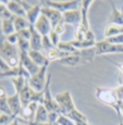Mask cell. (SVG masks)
Returning <instances> with one entry per match:
<instances>
[{"label":"cell","instance_id":"obj_1","mask_svg":"<svg viewBox=\"0 0 123 125\" xmlns=\"http://www.w3.org/2000/svg\"><path fill=\"white\" fill-rule=\"evenodd\" d=\"M0 57L10 68H16L20 64V52L18 46L9 44L6 39L0 44Z\"/></svg>","mask_w":123,"mask_h":125},{"label":"cell","instance_id":"obj_2","mask_svg":"<svg viewBox=\"0 0 123 125\" xmlns=\"http://www.w3.org/2000/svg\"><path fill=\"white\" fill-rule=\"evenodd\" d=\"M96 97L102 103L113 108L119 115L120 100L115 89L107 87H96Z\"/></svg>","mask_w":123,"mask_h":125},{"label":"cell","instance_id":"obj_3","mask_svg":"<svg viewBox=\"0 0 123 125\" xmlns=\"http://www.w3.org/2000/svg\"><path fill=\"white\" fill-rule=\"evenodd\" d=\"M49 65L42 67L40 70L34 75L31 76L28 80V83L31 88L38 93H42L47 83L46 72Z\"/></svg>","mask_w":123,"mask_h":125},{"label":"cell","instance_id":"obj_4","mask_svg":"<svg viewBox=\"0 0 123 125\" xmlns=\"http://www.w3.org/2000/svg\"><path fill=\"white\" fill-rule=\"evenodd\" d=\"M60 108V114L67 115L73 109L76 108L70 91L66 90L58 93L54 97Z\"/></svg>","mask_w":123,"mask_h":125},{"label":"cell","instance_id":"obj_5","mask_svg":"<svg viewBox=\"0 0 123 125\" xmlns=\"http://www.w3.org/2000/svg\"><path fill=\"white\" fill-rule=\"evenodd\" d=\"M51 79H52V74L49 73L47 76V83L46 87L44 90V101L43 105L46 108L48 112L55 111L60 114V108L59 105L57 104V101L54 98H53L52 94L50 90L51 85Z\"/></svg>","mask_w":123,"mask_h":125},{"label":"cell","instance_id":"obj_6","mask_svg":"<svg viewBox=\"0 0 123 125\" xmlns=\"http://www.w3.org/2000/svg\"><path fill=\"white\" fill-rule=\"evenodd\" d=\"M44 4L52 7L62 14L75 10H80L81 1H45L42 2Z\"/></svg>","mask_w":123,"mask_h":125},{"label":"cell","instance_id":"obj_7","mask_svg":"<svg viewBox=\"0 0 123 125\" xmlns=\"http://www.w3.org/2000/svg\"><path fill=\"white\" fill-rule=\"evenodd\" d=\"M94 48L96 55L123 53V45H114L110 44L106 39L96 42L94 46Z\"/></svg>","mask_w":123,"mask_h":125},{"label":"cell","instance_id":"obj_8","mask_svg":"<svg viewBox=\"0 0 123 125\" xmlns=\"http://www.w3.org/2000/svg\"><path fill=\"white\" fill-rule=\"evenodd\" d=\"M41 14L46 16L52 24V29H54L57 24H59L62 21V14L58 10L48 7L43 3H41Z\"/></svg>","mask_w":123,"mask_h":125},{"label":"cell","instance_id":"obj_9","mask_svg":"<svg viewBox=\"0 0 123 125\" xmlns=\"http://www.w3.org/2000/svg\"><path fill=\"white\" fill-rule=\"evenodd\" d=\"M56 62L60 63L63 65L70 66V67H76L86 63L81 55V50H79L77 53L72 54L64 58H62L61 59L57 61Z\"/></svg>","mask_w":123,"mask_h":125},{"label":"cell","instance_id":"obj_10","mask_svg":"<svg viewBox=\"0 0 123 125\" xmlns=\"http://www.w3.org/2000/svg\"><path fill=\"white\" fill-rule=\"evenodd\" d=\"M33 26L41 36H48L53 30L52 26L48 18L41 14Z\"/></svg>","mask_w":123,"mask_h":125},{"label":"cell","instance_id":"obj_11","mask_svg":"<svg viewBox=\"0 0 123 125\" xmlns=\"http://www.w3.org/2000/svg\"><path fill=\"white\" fill-rule=\"evenodd\" d=\"M81 21L82 16L80 10H70L62 14V21L65 24H69L74 26V28L81 24Z\"/></svg>","mask_w":123,"mask_h":125},{"label":"cell","instance_id":"obj_12","mask_svg":"<svg viewBox=\"0 0 123 125\" xmlns=\"http://www.w3.org/2000/svg\"><path fill=\"white\" fill-rule=\"evenodd\" d=\"M38 105V103L33 102L26 106H23L18 116L24 119L25 121L31 124H33L34 122V118H35Z\"/></svg>","mask_w":123,"mask_h":125},{"label":"cell","instance_id":"obj_13","mask_svg":"<svg viewBox=\"0 0 123 125\" xmlns=\"http://www.w3.org/2000/svg\"><path fill=\"white\" fill-rule=\"evenodd\" d=\"M7 105L9 109L14 116H18L20 114L21 109L23 108L19 94L15 93L11 96H8L7 97Z\"/></svg>","mask_w":123,"mask_h":125},{"label":"cell","instance_id":"obj_14","mask_svg":"<svg viewBox=\"0 0 123 125\" xmlns=\"http://www.w3.org/2000/svg\"><path fill=\"white\" fill-rule=\"evenodd\" d=\"M20 65L28 72L31 76L35 74L41 68L31 60L28 53H20Z\"/></svg>","mask_w":123,"mask_h":125},{"label":"cell","instance_id":"obj_15","mask_svg":"<svg viewBox=\"0 0 123 125\" xmlns=\"http://www.w3.org/2000/svg\"><path fill=\"white\" fill-rule=\"evenodd\" d=\"M94 1H81L80 4V12L82 16L81 25L87 30H90V25L88 21V11L91 7V5Z\"/></svg>","mask_w":123,"mask_h":125},{"label":"cell","instance_id":"obj_16","mask_svg":"<svg viewBox=\"0 0 123 125\" xmlns=\"http://www.w3.org/2000/svg\"><path fill=\"white\" fill-rule=\"evenodd\" d=\"M31 39L30 46L31 50H36V51H42V37L38 31L35 29V28L31 26Z\"/></svg>","mask_w":123,"mask_h":125},{"label":"cell","instance_id":"obj_17","mask_svg":"<svg viewBox=\"0 0 123 125\" xmlns=\"http://www.w3.org/2000/svg\"><path fill=\"white\" fill-rule=\"evenodd\" d=\"M28 55L31 58V60L40 68L49 65V64L50 61L47 59L46 55L41 52V51H36V50H31L28 52Z\"/></svg>","mask_w":123,"mask_h":125},{"label":"cell","instance_id":"obj_18","mask_svg":"<svg viewBox=\"0 0 123 125\" xmlns=\"http://www.w3.org/2000/svg\"><path fill=\"white\" fill-rule=\"evenodd\" d=\"M7 7L15 17H26V12L21 5L20 1H8Z\"/></svg>","mask_w":123,"mask_h":125},{"label":"cell","instance_id":"obj_19","mask_svg":"<svg viewBox=\"0 0 123 125\" xmlns=\"http://www.w3.org/2000/svg\"><path fill=\"white\" fill-rule=\"evenodd\" d=\"M41 7H42L41 4L33 5L31 9L26 12V18L31 26L34 25L35 21L41 15Z\"/></svg>","mask_w":123,"mask_h":125},{"label":"cell","instance_id":"obj_20","mask_svg":"<svg viewBox=\"0 0 123 125\" xmlns=\"http://www.w3.org/2000/svg\"><path fill=\"white\" fill-rule=\"evenodd\" d=\"M48 114L49 112L43 104H38L33 124H43L48 122Z\"/></svg>","mask_w":123,"mask_h":125},{"label":"cell","instance_id":"obj_21","mask_svg":"<svg viewBox=\"0 0 123 125\" xmlns=\"http://www.w3.org/2000/svg\"><path fill=\"white\" fill-rule=\"evenodd\" d=\"M110 4L112 6V11L109 18V24H117L123 26V14L122 11L118 10L113 2L110 1Z\"/></svg>","mask_w":123,"mask_h":125},{"label":"cell","instance_id":"obj_22","mask_svg":"<svg viewBox=\"0 0 123 125\" xmlns=\"http://www.w3.org/2000/svg\"><path fill=\"white\" fill-rule=\"evenodd\" d=\"M46 52V57L49 61H57L62 58H64L67 55H70V54H67L66 52L60 51L57 47H54L53 49H51Z\"/></svg>","mask_w":123,"mask_h":125},{"label":"cell","instance_id":"obj_23","mask_svg":"<svg viewBox=\"0 0 123 125\" xmlns=\"http://www.w3.org/2000/svg\"><path fill=\"white\" fill-rule=\"evenodd\" d=\"M123 33V26L117 24H108L104 29L105 38H109Z\"/></svg>","mask_w":123,"mask_h":125},{"label":"cell","instance_id":"obj_24","mask_svg":"<svg viewBox=\"0 0 123 125\" xmlns=\"http://www.w3.org/2000/svg\"><path fill=\"white\" fill-rule=\"evenodd\" d=\"M16 93H20L28 83V79L23 76H18L10 79Z\"/></svg>","mask_w":123,"mask_h":125},{"label":"cell","instance_id":"obj_25","mask_svg":"<svg viewBox=\"0 0 123 125\" xmlns=\"http://www.w3.org/2000/svg\"><path fill=\"white\" fill-rule=\"evenodd\" d=\"M14 19H15V16L12 17L9 19L2 21V31L5 37L15 33V26H14Z\"/></svg>","mask_w":123,"mask_h":125},{"label":"cell","instance_id":"obj_26","mask_svg":"<svg viewBox=\"0 0 123 125\" xmlns=\"http://www.w3.org/2000/svg\"><path fill=\"white\" fill-rule=\"evenodd\" d=\"M14 26L15 32H19L22 30L29 29L31 26L26 17H15Z\"/></svg>","mask_w":123,"mask_h":125},{"label":"cell","instance_id":"obj_27","mask_svg":"<svg viewBox=\"0 0 123 125\" xmlns=\"http://www.w3.org/2000/svg\"><path fill=\"white\" fill-rule=\"evenodd\" d=\"M67 116L69 119H70L74 123L79 122H88L86 116L83 114L81 112H80L77 108L73 109L70 113H68L67 115H64Z\"/></svg>","mask_w":123,"mask_h":125},{"label":"cell","instance_id":"obj_28","mask_svg":"<svg viewBox=\"0 0 123 125\" xmlns=\"http://www.w3.org/2000/svg\"><path fill=\"white\" fill-rule=\"evenodd\" d=\"M60 51L66 52L67 54L72 55V54H75L77 53L79 50H78L77 49H75L70 42H60L57 47Z\"/></svg>","mask_w":123,"mask_h":125},{"label":"cell","instance_id":"obj_29","mask_svg":"<svg viewBox=\"0 0 123 125\" xmlns=\"http://www.w3.org/2000/svg\"><path fill=\"white\" fill-rule=\"evenodd\" d=\"M7 1H0V18L2 21L9 19L13 17L7 7Z\"/></svg>","mask_w":123,"mask_h":125},{"label":"cell","instance_id":"obj_30","mask_svg":"<svg viewBox=\"0 0 123 125\" xmlns=\"http://www.w3.org/2000/svg\"><path fill=\"white\" fill-rule=\"evenodd\" d=\"M88 31H87L81 24L78 25L77 27L75 28L74 31V36L75 40L77 41H83L86 39V33Z\"/></svg>","mask_w":123,"mask_h":125},{"label":"cell","instance_id":"obj_31","mask_svg":"<svg viewBox=\"0 0 123 125\" xmlns=\"http://www.w3.org/2000/svg\"><path fill=\"white\" fill-rule=\"evenodd\" d=\"M17 46H18L20 53H28L31 50L30 42L26 39L19 38Z\"/></svg>","mask_w":123,"mask_h":125},{"label":"cell","instance_id":"obj_32","mask_svg":"<svg viewBox=\"0 0 123 125\" xmlns=\"http://www.w3.org/2000/svg\"><path fill=\"white\" fill-rule=\"evenodd\" d=\"M16 116L1 113L0 114V125H10Z\"/></svg>","mask_w":123,"mask_h":125},{"label":"cell","instance_id":"obj_33","mask_svg":"<svg viewBox=\"0 0 123 125\" xmlns=\"http://www.w3.org/2000/svg\"><path fill=\"white\" fill-rule=\"evenodd\" d=\"M54 47H57L54 46V44L52 43L49 35L48 36H43L42 37V50H44L45 52L53 49Z\"/></svg>","mask_w":123,"mask_h":125},{"label":"cell","instance_id":"obj_34","mask_svg":"<svg viewBox=\"0 0 123 125\" xmlns=\"http://www.w3.org/2000/svg\"><path fill=\"white\" fill-rule=\"evenodd\" d=\"M108 42L114 45H123V33L105 39Z\"/></svg>","mask_w":123,"mask_h":125},{"label":"cell","instance_id":"obj_35","mask_svg":"<svg viewBox=\"0 0 123 125\" xmlns=\"http://www.w3.org/2000/svg\"><path fill=\"white\" fill-rule=\"evenodd\" d=\"M56 124H57L58 125H75L70 119L62 114L60 115Z\"/></svg>","mask_w":123,"mask_h":125},{"label":"cell","instance_id":"obj_36","mask_svg":"<svg viewBox=\"0 0 123 125\" xmlns=\"http://www.w3.org/2000/svg\"><path fill=\"white\" fill-rule=\"evenodd\" d=\"M49 39L52 42V43L54 44V46L55 47H57L58 44L61 42L60 41V35L58 34L57 32L52 30L51 31V33L49 34Z\"/></svg>","mask_w":123,"mask_h":125},{"label":"cell","instance_id":"obj_37","mask_svg":"<svg viewBox=\"0 0 123 125\" xmlns=\"http://www.w3.org/2000/svg\"><path fill=\"white\" fill-rule=\"evenodd\" d=\"M60 114L55 111L49 112L48 114V122L52 125H55L58 120V118L60 116Z\"/></svg>","mask_w":123,"mask_h":125},{"label":"cell","instance_id":"obj_38","mask_svg":"<svg viewBox=\"0 0 123 125\" xmlns=\"http://www.w3.org/2000/svg\"><path fill=\"white\" fill-rule=\"evenodd\" d=\"M16 33L18 34L19 38L26 39V40H28V41L31 39V27L29 29H24V30H22V31H19V32H16Z\"/></svg>","mask_w":123,"mask_h":125},{"label":"cell","instance_id":"obj_39","mask_svg":"<svg viewBox=\"0 0 123 125\" xmlns=\"http://www.w3.org/2000/svg\"><path fill=\"white\" fill-rule=\"evenodd\" d=\"M6 40L11 44L12 45H17L18 40H19V36L18 34L15 32L12 34H10L7 36H6Z\"/></svg>","mask_w":123,"mask_h":125},{"label":"cell","instance_id":"obj_40","mask_svg":"<svg viewBox=\"0 0 123 125\" xmlns=\"http://www.w3.org/2000/svg\"><path fill=\"white\" fill-rule=\"evenodd\" d=\"M11 68L6 63V62L0 57V71L1 72V73L7 72V71H9Z\"/></svg>","mask_w":123,"mask_h":125},{"label":"cell","instance_id":"obj_41","mask_svg":"<svg viewBox=\"0 0 123 125\" xmlns=\"http://www.w3.org/2000/svg\"><path fill=\"white\" fill-rule=\"evenodd\" d=\"M64 25H65V23L62 21L61 22L59 23V24H57V26L53 29L54 31H55V32H57L58 34H62L64 31V29H65V27H64Z\"/></svg>","mask_w":123,"mask_h":125},{"label":"cell","instance_id":"obj_42","mask_svg":"<svg viewBox=\"0 0 123 125\" xmlns=\"http://www.w3.org/2000/svg\"><path fill=\"white\" fill-rule=\"evenodd\" d=\"M115 90H116V93H117L120 101L123 102V85L121 84L120 87L115 88Z\"/></svg>","mask_w":123,"mask_h":125},{"label":"cell","instance_id":"obj_43","mask_svg":"<svg viewBox=\"0 0 123 125\" xmlns=\"http://www.w3.org/2000/svg\"><path fill=\"white\" fill-rule=\"evenodd\" d=\"M6 39V37L4 36L3 31H2V20L0 18V44Z\"/></svg>","mask_w":123,"mask_h":125},{"label":"cell","instance_id":"obj_44","mask_svg":"<svg viewBox=\"0 0 123 125\" xmlns=\"http://www.w3.org/2000/svg\"><path fill=\"white\" fill-rule=\"evenodd\" d=\"M109 61H110V60H109ZM110 62H113L114 64H116V65H117V67L119 68V69L120 70V71L122 72V73H123V62H114V61H110Z\"/></svg>","mask_w":123,"mask_h":125},{"label":"cell","instance_id":"obj_45","mask_svg":"<svg viewBox=\"0 0 123 125\" xmlns=\"http://www.w3.org/2000/svg\"><path fill=\"white\" fill-rule=\"evenodd\" d=\"M119 116H123V102L120 101L119 103Z\"/></svg>","mask_w":123,"mask_h":125},{"label":"cell","instance_id":"obj_46","mask_svg":"<svg viewBox=\"0 0 123 125\" xmlns=\"http://www.w3.org/2000/svg\"><path fill=\"white\" fill-rule=\"evenodd\" d=\"M75 125H88V122H76L75 123Z\"/></svg>","mask_w":123,"mask_h":125},{"label":"cell","instance_id":"obj_47","mask_svg":"<svg viewBox=\"0 0 123 125\" xmlns=\"http://www.w3.org/2000/svg\"><path fill=\"white\" fill-rule=\"evenodd\" d=\"M32 125H52V124H50L49 122H46V123H43V124H32Z\"/></svg>","mask_w":123,"mask_h":125},{"label":"cell","instance_id":"obj_48","mask_svg":"<svg viewBox=\"0 0 123 125\" xmlns=\"http://www.w3.org/2000/svg\"><path fill=\"white\" fill-rule=\"evenodd\" d=\"M120 78H121V81L123 82L122 85H123V73H121V76H120Z\"/></svg>","mask_w":123,"mask_h":125},{"label":"cell","instance_id":"obj_49","mask_svg":"<svg viewBox=\"0 0 123 125\" xmlns=\"http://www.w3.org/2000/svg\"><path fill=\"white\" fill-rule=\"evenodd\" d=\"M123 125V122L121 121V120H120V125Z\"/></svg>","mask_w":123,"mask_h":125},{"label":"cell","instance_id":"obj_50","mask_svg":"<svg viewBox=\"0 0 123 125\" xmlns=\"http://www.w3.org/2000/svg\"><path fill=\"white\" fill-rule=\"evenodd\" d=\"M57 125V124H55V125Z\"/></svg>","mask_w":123,"mask_h":125},{"label":"cell","instance_id":"obj_51","mask_svg":"<svg viewBox=\"0 0 123 125\" xmlns=\"http://www.w3.org/2000/svg\"><path fill=\"white\" fill-rule=\"evenodd\" d=\"M1 114V111H0V114Z\"/></svg>","mask_w":123,"mask_h":125},{"label":"cell","instance_id":"obj_52","mask_svg":"<svg viewBox=\"0 0 123 125\" xmlns=\"http://www.w3.org/2000/svg\"><path fill=\"white\" fill-rule=\"evenodd\" d=\"M1 79V76H0V79Z\"/></svg>","mask_w":123,"mask_h":125}]
</instances>
